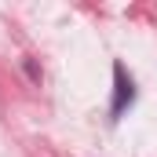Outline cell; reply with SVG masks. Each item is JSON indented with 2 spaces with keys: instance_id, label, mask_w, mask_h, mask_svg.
Listing matches in <instances>:
<instances>
[{
  "instance_id": "obj_1",
  "label": "cell",
  "mask_w": 157,
  "mask_h": 157,
  "mask_svg": "<svg viewBox=\"0 0 157 157\" xmlns=\"http://www.w3.org/2000/svg\"><path fill=\"white\" fill-rule=\"evenodd\" d=\"M135 99V88H132V80L124 77V66L113 62V117L124 113V106Z\"/></svg>"
}]
</instances>
